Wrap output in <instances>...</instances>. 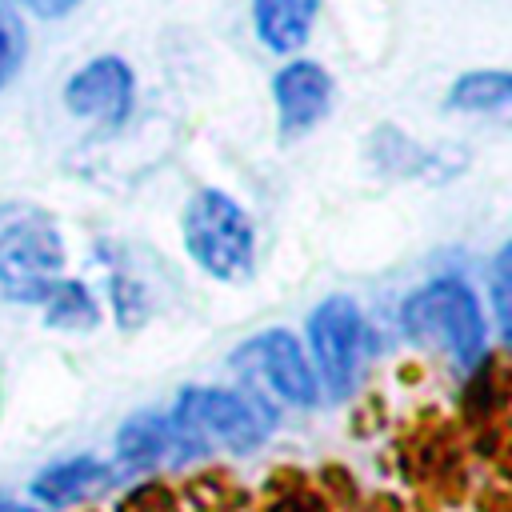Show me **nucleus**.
I'll return each instance as SVG.
<instances>
[{"label": "nucleus", "mask_w": 512, "mask_h": 512, "mask_svg": "<svg viewBox=\"0 0 512 512\" xmlns=\"http://www.w3.org/2000/svg\"><path fill=\"white\" fill-rule=\"evenodd\" d=\"M176 432L192 452L204 448H232L252 452L272 432V408L252 392H224V388H188L180 392L172 416Z\"/></svg>", "instance_id": "nucleus-1"}, {"label": "nucleus", "mask_w": 512, "mask_h": 512, "mask_svg": "<svg viewBox=\"0 0 512 512\" xmlns=\"http://www.w3.org/2000/svg\"><path fill=\"white\" fill-rule=\"evenodd\" d=\"M404 328L412 340L440 348L460 372L484 360V320L480 300L460 280H432L404 304Z\"/></svg>", "instance_id": "nucleus-2"}, {"label": "nucleus", "mask_w": 512, "mask_h": 512, "mask_svg": "<svg viewBox=\"0 0 512 512\" xmlns=\"http://www.w3.org/2000/svg\"><path fill=\"white\" fill-rule=\"evenodd\" d=\"M184 248L208 276L244 280L252 272V220L232 196L204 188L184 208Z\"/></svg>", "instance_id": "nucleus-3"}, {"label": "nucleus", "mask_w": 512, "mask_h": 512, "mask_svg": "<svg viewBox=\"0 0 512 512\" xmlns=\"http://www.w3.org/2000/svg\"><path fill=\"white\" fill-rule=\"evenodd\" d=\"M64 248L52 224L24 208H0V292L24 304H40L60 280Z\"/></svg>", "instance_id": "nucleus-4"}, {"label": "nucleus", "mask_w": 512, "mask_h": 512, "mask_svg": "<svg viewBox=\"0 0 512 512\" xmlns=\"http://www.w3.org/2000/svg\"><path fill=\"white\" fill-rule=\"evenodd\" d=\"M308 340H312L320 380L328 384V396H336V400L348 396L356 376H360V356H364L360 308L348 296H328L308 316Z\"/></svg>", "instance_id": "nucleus-5"}, {"label": "nucleus", "mask_w": 512, "mask_h": 512, "mask_svg": "<svg viewBox=\"0 0 512 512\" xmlns=\"http://www.w3.org/2000/svg\"><path fill=\"white\" fill-rule=\"evenodd\" d=\"M232 368L244 372L252 384H264L280 400L300 404V408L316 404V396H320V380L312 376L308 356L300 352L296 336L284 328H268V332L252 336L248 344H240L232 356Z\"/></svg>", "instance_id": "nucleus-6"}, {"label": "nucleus", "mask_w": 512, "mask_h": 512, "mask_svg": "<svg viewBox=\"0 0 512 512\" xmlns=\"http://www.w3.org/2000/svg\"><path fill=\"white\" fill-rule=\"evenodd\" d=\"M64 104L68 112L100 124H120L132 108V72L120 56H100L84 64L68 84H64Z\"/></svg>", "instance_id": "nucleus-7"}, {"label": "nucleus", "mask_w": 512, "mask_h": 512, "mask_svg": "<svg viewBox=\"0 0 512 512\" xmlns=\"http://www.w3.org/2000/svg\"><path fill=\"white\" fill-rule=\"evenodd\" d=\"M272 96H276L280 132L284 136H300L316 120L328 116V108H332V76L316 60H292L288 68L276 72Z\"/></svg>", "instance_id": "nucleus-8"}, {"label": "nucleus", "mask_w": 512, "mask_h": 512, "mask_svg": "<svg viewBox=\"0 0 512 512\" xmlns=\"http://www.w3.org/2000/svg\"><path fill=\"white\" fill-rule=\"evenodd\" d=\"M116 456L124 468H152V464H168V460H188L196 452L184 444V436L176 432V424L168 416L140 412L120 428Z\"/></svg>", "instance_id": "nucleus-9"}, {"label": "nucleus", "mask_w": 512, "mask_h": 512, "mask_svg": "<svg viewBox=\"0 0 512 512\" xmlns=\"http://www.w3.org/2000/svg\"><path fill=\"white\" fill-rule=\"evenodd\" d=\"M316 8H320V0H252L256 36L272 52L288 56V52H296L308 40L312 20H316Z\"/></svg>", "instance_id": "nucleus-10"}, {"label": "nucleus", "mask_w": 512, "mask_h": 512, "mask_svg": "<svg viewBox=\"0 0 512 512\" xmlns=\"http://www.w3.org/2000/svg\"><path fill=\"white\" fill-rule=\"evenodd\" d=\"M104 476H108V468H104L100 460H92V456H72V460H60V464L44 468V472L32 480V496H36L40 504H52V508L76 504L80 496L96 492V488L104 484Z\"/></svg>", "instance_id": "nucleus-11"}, {"label": "nucleus", "mask_w": 512, "mask_h": 512, "mask_svg": "<svg viewBox=\"0 0 512 512\" xmlns=\"http://www.w3.org/2000/svg\"><path fill=\"white\" fill-rule=\"evenodd\" d=\"M508 100H512L508 72H468L448 92V104L460 112H492V108H504Z\"/></svg>", "instance_id": "nucleus-12"}, {"label": "nucleus", "mask_w": 512, "mask_h": 512, "mask_svg": "<svg viewBox=\"0 0 512 512\" xmlns=\"http://www.w3.org/2000/svg\"><path fill=\"white\" fill-rule=\"evenodd\" d=\"M40 304H44L48 324H56V328H92L96 324V300L88 296V288L80 280H56Z\"/></svg>", "instance_id": "nucleus-13"}, {"label": "nucleus", "mask_w": 512, "mask_h": 512, "mask_svg": "<svg viewBox=\"0 0 512 512\" xmlns=\"http://www.w3.org/2000/svg\"><path fill=\"white\" fill-rule=\"evenodd\" d=\"M20 56H24V28H20V20L8 12V4H0V88L16 76Z\"/></svg>", "instance_id": "nucleus-14"}, {"label": "nucleus", "mask_w": 512, "mask_h": 512, "mask_svg": "<svg viewBox=\"0 0 512 512\" xmlns=\"http://www.w3.org/2000/svg\"><path fill=\"white\" fill-rule=\"evenodd\" d=\"M508 264H512V252L504 248L500 252V260H496V272H492V296H496V324L508 332V316H512V308H508V288H512V272H508Z\"/></svg>", "instance_id": "nucleus-15"}, {"label": "nucleus", "mask_w": 512, "mask_h": 512, "mask_svg": "<svg viewBox=\"0 0 512 512\" xmlns=\"http://www.w3.org/2000/svg\"><path fill=\"white\" fill-rule=\"evenodd\" d=\"M36 16H64V12H72L80 0H24Z\"/></svg>", "instance_id": "nucleus-16"}, {"label": "nucleus", "mask_w": 512, "mask_h": 512, "mask_svg": "<svg viewBox=\"0 0 512 512\" xmlns=\"http://www.w3.org/2000/svg\"><path fill=\"white\" fill-rule=\"evenodd\" d=\"M0 512H32V508H24V504H12V500H0Z\"/></svg>", "instance_id": "nucleus-17"}]
</instances>
